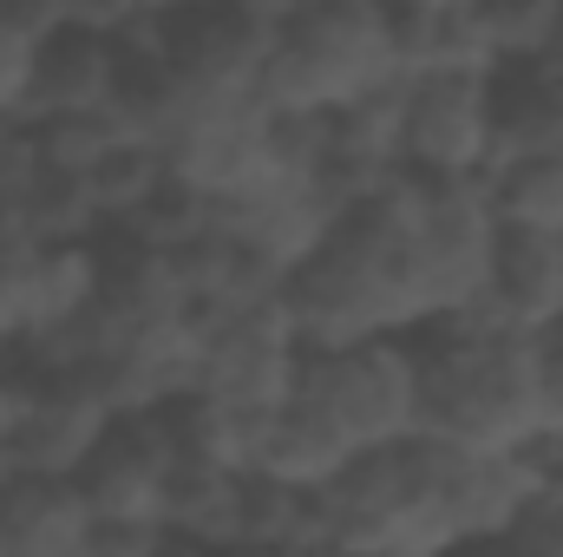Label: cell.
<instances>
[{
  "label": "cell",
  "mask_w": 563,
  "mask_h": 557,
  "mask_svg": "<svg viewBox=\"0 0 563 557\" xmlns=\"http://www.w3.org/2000/svg\"><path fill=\"white\" fill-rule=\"evenodd\" d=\"M485 33L498 66H544L563 33V0H485Z\"/></svg>",
  "instance_id": "603a6c76"
},
{
  "label": "cell",
  "mask_w": 563,
  "mask_h": 557,
  "mask_svg": "<svg viewBox=\"0 0 563 557\" xmlns=\"http://www.w3.org/2000/svg\"><path fill=\"white\" fill-rule=\"evenodd\" d=\"M236 492H243V472L197 459V452H170V466H164V538H184L203 551L230 545L236 538Z\"/></svg>",
  "instance_id": "e0dca14e"
},
{
  "label": "cell",
  "mask_w": 563,
  "mask_h": 557,
  "mask_svg": "<svg viewBox=\"0 0 563 557\" xmlns=\"http://www.w3.org/2000/svg\"><path fill=\"white\" fill-rule=\"evenodd\" d=\"M53 26H59V7H13V0H0V132L26 119L33 59H40V40Z\"/></svg>",
  "instance_id": "7402d4cb"
},
{
  "label": "cell",
  "mask_w": 563,
  "mask_h": 557,
  "mask_svg": "<svg viewBox=\"0 0 563 557\" xmlns=\"http://www.w3.org/2000/svg\"><path fill=\"white\" fill-rule=\"evenodd\" d=\"M321 545L341 557H452L439 525V439H400L354 452L347 472L314 492Z\"/></svg>",
  "instance_id": "277c9868"
},
{
  "label": "cell",
  "mask_w": 563,
  "mask_h": 557,
  "mask_svg": "<svg viewBox=\"0 0 563 557\" xmlns=\"http://www.w3.org/2000/svg\"><path fill=\"white\" fill-rule=\"evenodd\" d=\"M164 466H170V446H164L157 414H125L112 419L99 452L79 466L73 492L92 525H157L164 532Z\"/></svg>",
  "instance_id": "8fae6325"
},
{
  "label": "cell",
  "mask_w": 563,
  "mask_h": 557,
  "mask_svg": "<svg viewBox=\"0 0 563 557\" xmlns=\"http://www.w3.org/2000/svg\"><path fill=\"white\" fill-rule=\"evenodd\" d=\"M210 557H301V551H269V545H217Z\"/></svg>",
  "instance_id": "d4e9b609"
},
{
  "label": "cell",
  "mask_w": 563,
  "mask_h": 557,
  "mask_svg": "<svg viewBox=\"0 0 563 557\" xmlns=\"http://www.w3.org/2000/svg\"><path fill=\"white\" fill-rule=\"evenodd\" d=\"M112 237L139 243V250H151V256H190V250L210 237V204L170 177L164 190H151V197H144L125 223H112Z\"/></svg>",
  "instance_id": "ffe728a7"
},
{
  "label": "cell",
  "mask_w": 563,
  "mask_h": 557,
  "mask_svg": "<svg viewBox=\"0 0 563 557\" xmlns=\"http://www.w3.org/2000/svg\"><path fill=\"white\" fill-rule=\"evenodd\" d=\"M86 184H92V204H99V217H106V230L112 223H125L132 210H139L151 190H164L170 184V164H164V151L144 139H119L92 171H86Z\"/></svg>",
  "instance_id": "44dd1931"
},
{
  "label": "cell",
  "mask_w": 563,
  "mask_h": 557,
  "mask_svg": "<svg viewBox=\"0 0 563 557\" xmlns=\"http://www.w3.org/2000/svg\"><path fill=\"white\" fill-rule=\"evenodd\" d=\"M157 551H164L157 525H92L73 557H157Z\"/></svg>",
  "instance_id": "cb8c5ba5"
},
{
  "label": "cell",
  "mask_w": 563,
  "mask_h": 557,
  "mask_svg": "<svg viewBox=\"0 0 563 557\" xmlns=\"http://www.w3.org/2000/svg\"><path fill=\"white\" fill-rule=\"evenodd\" d=\"M282 302H288V321L308 354L413 335L426 321V288L413 270V243H407L400 184L341 210L334 237L321 243L314 263H301L288 276Z\"/></svg>",
  "instance_id": "7a4b0ae2"
},
{
  "label": "cell",
  "mask_w": 563,
  "mask_h": 557,
  "mask_svg": "<svg viewBox=\"0 0 563 557\" xmlns=\"http://www.w3.org/2000/svg\"><path fill=\"white\" fill-rule=\"evenodd\" d=\"M498 164L485 79H407V177L485 184Z\"/></svg>",
  "instance_id": "9c48e42d"
},
{
  "label": "cell",
  "mask_w": 563,
  "mask_h": 557,
  "mask_svg": "<svg viewBox=\"0 0 563 557\" xmlns=\"http://www.w3.org/2000/svg\"><path fill=\"white\" fill-rule=\"evenodd\" d=\"M400 204H407V243H413V270L426 288V321L472 308L492 276V243H498V217L485 184H426L400 177Z\"/></svg>",
  "instance_id": "ba28073f"
},
{
  "label": "cell",
  "mask_w": 563,
  "mask_h": 557,
  "mask_svg": "<svg viewBox=\"0 0 563 557\" xmlns=\"http://www.w3.org/2000/svg\"><path fill=\"white\" fill-rule=\"evenodd\" d=\"M164 164L203 204H230V197L276 177V164H269V112L263 106H210L164 144Z\"/></svg>",
  "instance_id": "7c38bea8"
},
{
  "label": "cell",
  "mask_w": 563,
  "mask_h": 557,
  "mask_svg": "<svg viewBox=\"0 0 563 557\" xmlns=\"http://www.w3.org/2000/svg\"><path fill=\"white\" fill-rule=\"evenodd\" d=\"M7 361H13V335L0 328V368H7Z\"/></svg>",
  "instance_id": "4316f807"
},
{
  "label": "cell",
  "mask_w": 563,
  "mask_h": 557,
  "mask_svg": "<svg viewBox=\"0 0 563 557\" xmlns=\"http://www.w3.org/2000/svg\"><path fill=\"white\" fill-rule=\"evenodd\" d=\"M197 328H203V368H197L203 401H217L230 414L269 419L301 394L308 348H301V335L288 321V302L197 315Z\"/></svg>",
  "instance_id": "52a82bcc"
},
{
  "label": "cell",
  "mask_w": 563,
  "mask_h": 557,
  "mask_svg": "<svg viewBox=\"0 0 563 557\" xmlns=\"http://www.w3.org/2000/svg\"><path fill=\"white\" fill-rule=\"evenodd\" d=\"M157 557H210V551H203V545H184V538H164V551Z\"/></svg>",
  "instance_id": "484cf974"
},
{
  "label": "cell",
  "mask_w": 563,
  "mask_h": 557,
  "mask_svg": "<svg viewBox=\"0 0 563 557\" xmlns=\"http://www.w3.org/2000/svg\"><path fill=\"white\" fill-rule=\"evenodd\" d=\"M485 197H492V217L505 230L563 237V144L498 157L492 177H485Z\"/></svg>",
  "instance_id": "ac0fdd59"
},
{
  "label": "cell",
  "mask_w": 563,
  "mask_h": 557,
  "mask_svg": "<svg viewBox=\"0 0 563 557\" xmlns=\"http://www.w3.org/2000/svg\"><path fill=\"white\" fill-rule=\"evenodd\" d=\"M420 361V433L459 452H518L544 433V341L511 335L492 302L432 315L407 335Z\"/></svg>",
  "instance_id": "6da1fadb"
},
{
  "label": "cell",
  "mask_w": 563,
  "mask_h": 557,
  "mask_svg": "<svg viewBox=\"0 0 563 557\" xmlns=\"http://www.w3.org/2000/svg\"><path fill=\"white\" fill-rule=\"evenodd\" d=\"M92 532L86 505L59 479H7L0 485V557H73Z\"/></svg>",
  "instance_id": "2e32d148"
},
{
  "label": "cell",
  "mask_w": 563,
  "mask_h": 557,
  "mask_svg": "<svg viewBox=\"0 0 563 557\" xmlns=\"http://www.w3.org/2000/svg\"><path fill=\"white\" fill-rule=\"evenodd\" d=\"M485 302L511 335H558L563 328V237H538V230H505L492 243V276H485Z\"/></svg>",
  "instance_id": "5bb4252c"
},
{
  "label": "cell",
  "mask_w": 563,
  "mask_h": 557,
  "mask_svg": "<svg viewBox=\"0 0 563 557\" xmlns=\"http://www.w3.org/2000/svg\"><path fill=\"white\" fill-rule=\"evenodd\" d=\"M394 79L400 66L380 0H288L276 7L256 99L276 119H334Z\"/></svg>",
  "instance_id": "3957f363"
},
{
  "label": "cell",
  "mask_w": 563,
  "mask_h": 557,
  "mask_svg": "<svg viewBox=\"0 0 563 557\" xmlns=\"http://www.w3.org/2000/svg\"><path fill=\"white\" fill-rule=\"evenodd\" d=\"M394 66L400 79H492V33L485 0H400L387 7Z\"/></svg>",
  "instance_id": "4fadbf2b"
},
{
  "label": "cell",
  "mask_w": 563,
  "mask_h": 557,
  "mask_svg": "<svg viewBox=\"0 0 563 557\" xmlns=\"http://www.w3.org/2000/svg\"><path fill=\"white\" fill-rule=\"evenodd\" d=\"M354 446L334 433V419H321L308 401H288L282 414H269L256 426V452H250V472L295 485V492H328L341 472H347Z\"/></svg>",
  "instance_id": "9a60e30c"
},
{
  "label": "cell",
  "mask_w": 563,
  "mask_h": 557,
  "mask_svg": "<svg viewBox=\"0 0 563 557\" xmlns=\"http://www.w3.org/2000/svg\"><path fill=\"white\" fill-rule=\"evenodd\" d=\"M230 545H269V551H314L321 545V512L314 492L276 485L263 472H243L236 492V538Z\"/></svg>",
  "instance_id": "d6986e66"
},
{
  "label": "cell",
  "mask_w": 563,
  "mask_h": 557,
  "mask_svg": "<svg viewBox=\"0 0 563 557\" xmlns=\"http://www.w3.org/2000/svg\"><path fill=\"white\" fill-rule=\"evenodd\" d=\"M112 92H119L112 7H59V26L40 40L33 92H26V119H20V125L112 112Z\"/></svg>",
  "instance_id": "30bf717a"
},
{
  "label": "cell",
  "mask_w": 563,
  "mask_h": 557,
  "mask_svg": "<svg viewBox=\"0 0 563 557\" xmlns=\"http://www.w3.org/2000/svg\"><path fill=\"white\" fill-rule=\"evenodd\" d=\"M295 401H308L321 419H334V433L354 452H380V446H400L420 433V361H413L407 335L308 354Z\"/></svg>",
  "instance_id": "5b68a950"
},
{
  "label": "cell",
  "mask_w": 563,
  "mask_h": 557,
  "mask_svg": "<svg viewBox=\"0 0 563 557\" xmlns=\"http://www.w3.org/2000/svg\"><path fill=\"white\" fill-rule=\"evenodd\" d=\"M269 33H276V7H256V0L151 7V40L177 66L197 112H210V106H263L256 86H263V59H269Z\"/></svg>",
  "instance_id": "8992f818"
}]
</instances>
